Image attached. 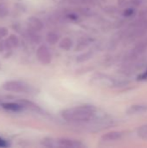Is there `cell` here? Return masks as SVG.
Segmentation results:
<instances>
[{
  "label": "cell",
  "instance_id": "1",
  "mask_svg": "<svg viewBox=\"0 0 147 148\" xmlns=\"http://www.w3.org/2000/svg\"><path fill=\"white\" fill-rule=\"evenodd\" d=\"M95 112L96 108L94 106L84 105L65 109L61 113V115L68 121L81 124L94 120L95 118Z\"/></svg>",
  "mask_w": 147,
  "mask_h": 148
},
{
  "label": "cell",
  "instance_id": "2",
  "mask_svg": "<svg viewBox=\"0 0 147 148\" xmlns=\"http://www.w3.org/2000/svg\"><path fill=\"white\" fill-rule=\"evenodd\" d=\"M3 88L6 91L16 93L29 91V87L20 81H8L3 84Z\"/></svg>",
  "mask_w": 147,
  "mask_h": 148
},
{
  "label": "cell",
  "instance_id": "3",
  "mask_svg": "<svg viewBox=\"0 0 147 148\" xmlns=\"http://www.w3.org/2000/svg\"><path fill=\"white\" fill-rule=\"evenodd\" d=\"M91 83L94 85H98V86H102V87H113L118 85V82L114 80L113 78L107 75H102V74H97L95 75L92 80Z\"/></svg>",
  "mask_w": 147,
  "mask_h": 148
},
{
  "label": "cell",
  "instance_id": "4",
  "mask_svg": "<svg viewBox=\"0 0 147 148\" xmlns=\"http://www.w3.org/2000/svg\"><path fill=\"white\" fill-rule=\"evenodd\" d=\"M36 57L43 64H49L51 62V54L45 45H41L36 50Z\"/></svg>",
  "mask_w": 147,
  "mask_h": 148
},
{
  "label": "cell",
  "instance_id": "5",
  "mask_svg": "<svg viewBox=\"0 0 147 148\" xmlns=\"http://www.w3.org/2000/svg\"><path fill=\"white\" fill-rule=\"evenodd\" d=\"M28 26L29 30L40 31L43 29V23L36 16H30L28 19Z\"/></svg>",
  "mask_w": 147,
  "mask_h": 148
},
{
  "label": "cell",
  "instance_id": "6",
  "mask_svg": "<svg viewBox=\"0 0 147 148\" xmlns=\"http://www.w3.org/2000/svg\"><path fill=\"white\" fill-rule=\"evenodd\" d=\"M55 145L64 147H81L83 146L80 141L69 140V139H58L55 140Z\"/></svg>",
  "mask_w": 147,
  "mask_h": 148
},
{
  "label": "cell",
  "instance_id": "7",
  "mask_svg": "<svg viewBox=\"0 0 147 148\" xmlns=\"http://www.w3.org/2000/svg\"><path fill=\"white\" fill-rule=\"evenodd\" d=\"M122 136H123V134L121 132L113 131V132H110V133H107V134H104L101 137V140L103 141H113V140H120Z\"/></svg>",
  "mask_w": 147,
  "mask_h": 148
},
{
  "label": "cell",
  "instance_id": "8",
  "mask_svg": "<svg viewBox=\"0 0 147 148\" xmlns=\"http://www.w3.org/2000/svg\"><path fill=\"white\" fill-rule=\"evenodd\" d=\"M147 111L146 105H133L127 109L128 114H138Z\"/></svg>",
  "mask_w": 147,
  "mask_h": 148
},
{
  "label": "cell",
  "instance_id": "9",
  "mask_svg": "<svg viewBox=\"0 0 147 148\" xmlns=\"http://www.w3.org/2000/svg\"><path fill=\"white\" fill-rule=\"evenodd\" d=\"M0 53L4 57L10 56L12 53V48L10 47V45L8 43L6 40L0 42Z\"/></svg>",
  "mask_w": 147,
  "mask_h": 148
},
{
  "label": "cell",
  "instance_id": "10",
  "mask_svg": "<svg viewBox=\"0 0 147 148\" xmlns=\"http://www.w3.org/2000/svg\"><path fill=\"white\" fill-rule=\"evenodd\" d=\"M2 107L9 111H12V112H18L21 111L23 108V105H20L18 103H13V102H7V103H3Z\"/></svg>",
  "mask_w": 147,
  "mask_h": 148
},
{
  "label": "cell",
  "instance_id": "11",
  "mask_svg": "<svg viewBox=\"0 0 147 148\" xmlns=\"http://www.w3.org/2000/svg\"><path fill=\"white\" fill-rule=\"evenodd\" d=\"M20 102L23 107H26V108L33 110V111H36V112H41L42 111V109L39 108V106H37L36 104H35L32 101H27V100H21Z\"/></svg>",
  "mask_w": 147,
  "mask_h": 148
},
{
  "label": "cell",
  "instance_id": "12",
  "mask_svg": "<svg viewBox=\"0 0 147 148\" xmlns=\"http://www.w3.org/2000/svg\"><path fill=\"white\" fill-rule=\"evenodd\" d=\"M8 43L10 45L12 49H16L19 46V39L16 35H10L9 37L6 39Z\"/></svg>",
  "mask_w": 147,
  "mask_h": 148
},
{
  "label": "cell",
  "instance_id": "13",
  "mask_svg": "<svg viewBox=\"0 0 147 148\" xmlns=\"http://www.w3.org/2000/svg\"><path fill=\"white\" fill-rule=\"evenodd\" d=\"M46 40L49 44H55L59 40V36L55 32H49L47 34Z\"/></svg>",
  "mask_w": 147,
  "mask_h": 148
},
{
  "label": "cell",
  "instance_id": "14",
  "mask_svg": "<svg viewBox=\"0 0 147 148\" xmlns=\"http://www.w3.org/2000/svg\"><path fill=\"white\" fill-rule=\"evenodd\" d=\"M28 37H29V39L31 42H35V43H38V42H41V36H38V35H36V31H33V30H29V29Z\"/></svg>",
  "mask_w": 147,
  "mask_h": 148
},
{
  "label": "cell",
  "instance_id": "15",
  "mask_svg": "<svg viewBox=\"0 0 147 148\" xmlns=\"http://www.w3.org/2000/svg\"><path fill=\"white\" fill-rule=\"evenodd\" d=\"M72 44H73V42L70 38H64L61 43H60V47L65 50H68L71 47H72Z\"/></svg>",
  "mask_w": 147,
  "mask_h": 148
},
{
  "label": "cell",
  "instance_id": "16",
  "mask_svg": "<svg viewBox=\"0 0 147 148\" xmlns=\"http://www.w3.org/2000/svg\"><path fill=\"white\" fill-rule=\"evenodd\" d=\"M138 134L144 140H147V125L142 126L138 129Z\"/></svg>",
  "mask_w": 147,
  "mask_h": 148
},
{
  "label": "cell",
  "instance_id": "17",
  "mask_svg": "<svg viewBox=\"0 0 147 148\" xmlns=\"http://www.w3.org/2000/svg\"><path fill=\"white\" fill-rule=\"evenodd\" d=\"M9 14V9L4 3H0V17H5Z\"/></svg>",
  "mask_w": 147,
  "mask_h": 148
},
{
  "label": "cell",
  "instance_id": "18",
  "mask_svg": "<svg viewBox=\"0 0 147 148\" xmlns=\"http://www.w3.org/2000/svg\"><path fill=\"white\" fill-rule=\"evenodd\" d=\"M91 56H92V53H90V52L86 53V54H84V55H81V56H78L77 61H78V62H83V61H86V60L89 59V58L91 57Z\"/></svg>",
  "mask_w": 147,
  "mask_h": 148
},
{
  "label": "cell",
  "instance_id": "19",
  "mask_svg": "<svg viewBox=\"0 0 147 148\" xmlns=\"http://www.w3.org/2000/svg\"><path fill=\"white\" fill-rule=\"evenodd\" d=\"M134 13V10L130 8V9H126L125 11H124V16H131Z\"/></svg>",
  "mask_w": 147,
  "mask_h": 148
},
{
  "label": "cell",
  "instance_id": "20",
  "mask_svg": "<svg viewBox=\"0 0 147 148\" xmlns=\"http://www.w3.org/2000/svg\"><path fill=\"white\" fill-rule=\"evenodd\" d=\"M145 2H146V0H133V4L136 5V6H139V5L143 4Z\"/></svg>",
  "mask_w": 147,
  "mask_h": 148
},
{
  "label": "cell",
  "instance_id": "21",
  "mask_svg": "<svg viewBox=\"0 0 147 148\" xmlns=\"http://www.w3.org/2000/svg\"><path fill=\"white\" fill-rule=\"evenodd\" d=\"M9 145L7 144V142L5 141V140H3V139H1L0 138V147H8Z\"/></svg>",
  "mask_w": 147,
  "mask_h": 148
},
{
  "label": "cell",
  "instance_id": "22",
  "mask_svg": "<svg viewBox=\"0 0 147 148\" xmlns=\"http://www.w3.org/2000/svg\"><path fill=\"white\" fill-rule=\"evenodd\" d=\"M146 79H147V70L145 73H143L140 76H139V80H146Z\"/></svg>",
  "mask_w": 147,
  "mask_h": 148
},
{
  "label": "cell",
  "instance_id": "23",
  "mask_svg": "<svg viewBox=\"0 0 147 148\" xmlns=\"http://www.w3.org/2000/svg\"><path fill=\"white\" fill-rule=\"evenodd\" d=\"M129 1H131V0H118V2H119L120 5H121V6H123L124 4L127 3Z\"/></svg>",
  "mask_w": 147,
  "mask_h": 148
},
{
  "label": "cell",
  "instance_id": "24",
  "mask_svg": "<svg viewBox=\"0 0 147 148\" xmlns=\"http://www.w3.org/2000/svg\"><path fill=\"white\" fill-rule=\"evenodd\" d=\"M2 37H3V36H2L0 35V40H1V38H2Z\"/></svg>",
  "mask_w": 147,
  "mask_h": 148
}]
</instances>
